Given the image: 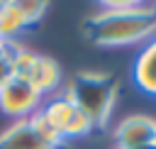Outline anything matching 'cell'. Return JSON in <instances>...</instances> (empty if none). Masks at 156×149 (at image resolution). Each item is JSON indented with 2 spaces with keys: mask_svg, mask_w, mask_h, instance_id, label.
<instances>
[{
  "mask_svg": "<svg viewBox=\"0 0 156 149\" xmlns=\"http://www.w3.org/2000/svg\"><path fill=\"white\" fill-rule=\"evenodd\" d=\"M41 112H44V117L56 127V132H58L63 139H68V137H83V134H88V132L95 129L93 122L88 120V115H85L66 93L49 98V100L44 103Z\"/></svg>",
  "mask_w": 156,
  "mask_h": 149,
  "instance_id": "cell-4",
  "label": "cell"
},
{
  "mask_svg": "<svg viewBox=\"0 0 156 149\" xmlns=\"http://www.w3.org/2000/svg\"><path fill=\"white\" fill-rule=\"evenodd\" d=\"M27 120H29V125L34 127V132H37V134H39L44 142H49V144H54V147H61V149H63V142H66V139H63V137L56 132V127H54V125H51V122L44 117L41 107H39L37 112H32Z\"/></svg>",
  "mask_w": 156,
  "mask_h": 149,
  "instance_id": "cell-11",
  "label": "cell"
},
{
  "mask_svg": "<svg viewBox=\"0 0 156 149\" xmlns=\"http://www.w3.org/2000/svg\"><path fill=\"white\" fill-rule=\"evenodd\" d=\"M41 93L22 78H12L0 88V110L10 117L27 120L41 105Z\"/></svg>",
  "mask_w": 156,
  "mask_h": 149,
  "instance_id": "cell-5",
  "label": "cell"
},
{
  "mask_svg": "<svg viewBox=\"0 0 156 149\" xmlns=\"http://www.w3.org/2000/svg\"><path fill=\"white\" fill-rule=\"evenodd\" d=\"M115 142L119 149H139L156 142V120L149 115H129L115 127Z\"/></svg>",
  "mask_w": 156,
  "mask_h": 149,
  "instance_id": "cell-6",
  "label": "cell"
},
{
  "mask_svg": "<svg viewBox=\"0 0 156 149\" xmlns=\"http://www.w3.org/2000/svg\"><path fill=\"white\" fill-rule=\"evenodd\" d=\"M15 78L27 81L41 95H46V93H54L58 88L61 68L51 56H44V54H37V51L22 46L20 56H17V66H15Z\"/></svg>",
  "mask_w": 156,
  "mask_h": 149,
  "instance_id": "cell-3",
  "label": "cell"
},
{
  "mask_svg": "<svg viewBox=\"0 0 156 149\" xmlns=\"http://www.w3.org/2000/svg\"><path fill=\"white\" fill-rule=\"evenodd\" d=\"M154 20H156V5H154Z\"/></svg>",
  "mask_w": 156,
  "mask_h": 149,
  "instance_id": "cell-14",
  "label": "cell"
},
{
  "mask_svg": "<svg viewBox=\"0 0 156 149\" xmlns=\"http://www.w3.org/2000/svg\"><path fill=\"white\" fill-rule=\"evenodd\" d=\"M22 44L17 39H0V88L15 78V66Z\"/></svg>",
  "mask_w": 156,
  "mask_h": 149,
  "instance_id": "cell-10",
  "label": "cell"
},
{
  "mask_svg": "<svg viewBox=\"0 0 156 149\" xmlns=\"http://www.w3.org/2000/svg\"><path fill=\"white\" fill-rule=\"evenodd\" d=\"M88 42L100 46H127L156 37L151 2H102V10L83 22Z\"/></svg>",
  "mask_w": 156,
  "mask_h": 149,
  "instance_id": "cell-1",
  "label": "cell"
},
{
  "mask_svg": "<svg viewBox=\"0 0 156 149\" xmlns=\"http://www.w3.org/2000/svg\"><path fill=\"white\" fill-rule=\"evenodd\" d=\"M0 149H61L49 142H44L29 120H15L2 134H0Z\"/></svg>",
  "mask_w": 156,
  "mask_h": 149,
  "instance_id": "cell-7",
  "label": "cell"
},
{
  "mask_svg": "<svg viewBox=\"0 0 156 149\" xmlns=\"http://www.w3.org/2000/svg\"><path fill=\"white\" fill-rule=\"evenodd\" d=\"M15 5H17V10H20V15L24 17V22L32 27L34 22H39L41 17H44V12H46V2H34V0H15Z\"/></svg>",
  "mask_w": 156,
  "mask_h": 149,
  "instance_id": "cell-12",
  "label": "cell"
},
{
  "mask_svg": "<svg viewBox=\"0 0 156 149\" xmlns=\"http://www.w3.org/2000/svg\"><path fill=\"white\" fill-rule=\"evenodd\" d=\"M117 78L105 71H78L71 83L66 95L88 115L93 127H105L107 117L112 112V105L117 100Z\"/></svg>",
  "mask_w": 156,
  "mask_h": 149,
  "instance_id": "cell-2",
  "label": "cell"
},
{
  "mask_svg": "<svg viewBox=\"0 0 156 149\" xmlns=\"http://www.w3.org/2000/svg\"><path fill=\"white\" fill-rule=\"evenodd\" d=\"M134 83L139 85V90L156 95V37L141 49L134 61Z\"/></svg>",
  "mask_w": 156,
  "mask_h": 149,
  "instance_id": "cell-8",
  "label": "cell"
},
{
  "mask_svg": "<svg viewBox=\"0 0 156 149\" xmlns=\"http://www.w3.org/2000/svg\"><path fill=\"white\" fill-rule=\"evenodd\" d=\"M139 149H156V142H151V144H144V147H139Z\"/></svg>",
  "mask_w": 156,
  "mask_h": 149,
  "instance_id": "cell-13",
  "label": "cell"
},
{
  "mask_svg": "<svg viewBox=\"0 0 156 149\" xmlns=\"http://www.w3.org/2000/svg\"><path fill=\"white\" fill-rule=\"evenodd\" d=\"M29 24L24 22V17L20 15L15 0L0 2V39H15L17 34H22Z\"/></svg>",
  "mask_w": 156,
  "mask_h": 149,
  "instance_id": "cell-9",
  "label": "cell"
}]
</instances>
